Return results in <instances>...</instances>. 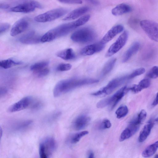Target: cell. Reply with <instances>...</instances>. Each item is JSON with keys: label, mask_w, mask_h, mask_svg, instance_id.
Returning <instances> with one entry per match:
<instances>
[{"label": "cell", "mask_w": 158, "mask_h": 158, "mask_svg": "<svg viewBox=\"0 0 158 158\" xmlns=\"http://www.w3.org/2000/svg\"><path fill=\"white\" fill-rule=\"evenodd\" d=\"M140 26L148 37L152 40L158 42V23L149 20H142Z\"/></svg>", "instance_id": "obj_9"}, {"label": "cell", "mask_w": 158, "mask_h": 158, "mask_svg": "<svg viewBox=\"0 0 158 158\" xmlns=\"http://www.w3.org/2000/svg\"><path fill=\"white\" fill-rule=\"evenodd\" d=\"M59 2L66 4H81L82 3L81 0H57Z\"/></svg>", "instance_id": "obj_40"}, {"label": "cell", "mask_w": 158, "mask_h": 158, "mask_svg": "<svg viewBox=\"0 0 158 158\" xmlns=\"http://www.w3.org/2000/svg\"><path fill=\"white\" fill-rule=\"evenodd\" d=\"M57 56L65 60H70L75 57V55L73 50L68 48L58 52L56 53Z\"/></svg>", "instance_id": "obj_23"}, {"label": "cell", "mask_w": 158, "mask_h": 158, "mask_svg": "<svg viewBox=\"0 0 158 158\" xmlns=\"http://www.w3.org/2000/svg\"><path fill=\"white\" fill-rule=\"evenodd\" d=\"M132 9L129 5L122 3L117 5L112 9V14L115 16H118L129 13L131 11Z\"/></svg>", "instance_id": "obj_19"}, {"label": "cell", "mask_w": 158, "mask_h": 158, "mask_svg": "<svg viewBox=\"0 0 158 158\" xmlns=\"http://www.w3.org/2000/svg\"><path fill=\"white\" fill-rule=\"evenodd\" d=\"M49 72V69L46 67L36 73L38 77H41L47 75L48 74Z\"/></svg>", "instance_id": "obj_39"}, {"label": "cell", "mask_w": 158, "mask_h": 158, "mask_svg": "<svg viewBox=\"0 0 158 158\" xmlns=\"http://www.w3.org/2000/svg\"><path fill=\"white\" fill-rule=\"evenodd\" d=\"M29 25L28 19L26 18H23L18 20L11 29V35L15 36L23 32L28 27Z\"/></svg>", "instance_id": "obj_12"}, {"label": "cell", "mask_w": 158, "mask_h": 158, "mask_svg": "<svg viewBox=\"0 0 158 158\" xmlns=\"http://www.w3.org/2000/svg\"><path fill=\"white\" fill-rule=\"evenodd\" d=\"M32 121L30 120H26L17 122L12 126L14 131H19L24 130L30 126Z\"/></svg>", "instance_id": "obj_24"}, {"label": "cell", "mask_w": 158, "mask_h": 158, "mask_svg": "<svg viewBox=\"0 0 158 158\" xmlns=\"http://www.w3.org/2000/svg\"><path fill=\"white\" fill-rule=\"evenodd\" d=\"M140 44L138 42L134 43L126 51L123 56L122 61L125 62L128 60L131 57L136 53L139 48Z\"/></svg>", "instance_id": "obj_22"}, {"label": "cell", "mask_w": 158, "mask_h": 158, "mask_svg": "<svg viewBox=\"0 0 158 158\" xmlns=\"http://www.w3.org/2000/svg\"><path fill=\"white\" fill-rule=\"evenodd\" d=\"M155 157L158 158V154H157L155 156Z\"/></svg>", "instance_id": "obj_46"}, {"label": "cell", "mask_w": 158, "mask_h": 158, "mask_svg": "<svg viewBox=\"0 0 158 158\" xmlns=\"http://www.w3.org/2000/svg\"><path fill=\"white\" fill-rule=\"evenodd\" d=\"M10 24L7 23H2L0 25V34L1 35L7 31L10 28Z\"/></svg>", "instance_id": "obj_38"}, {"label": "cell", "mask_w": 158, "mask_h": 158, "mask_svg": "<svg viewBox=\"0 0 158 158\" xmlns=\"http://www.w3.org/2000/svg\"><path fill=\"white\" fill-rule=\"evenodd\" d=\"M33 97L26 96L11 105L8 109V111L13 113L23 110L29 107Z\"/></svg>", "instance_id": "obj_11"}, {"label": "cell", "mask_w": 158, "mask_h": 158, "mask_svg": "<svg viewBox=\"0 0 158 158\" xmlns=\"http://www.w3.org/2000/svg\"><path fill=\"white\" fill-rule=\"evenodd\" d=\"M56 148V143L51 137H47L40 141L39 146V154L41 158L49 157L54 152Z\"/></svg>", "instance_id": "obj_4"}, {"label": "cell", "mask_w": 158, "mask_h": 158, "mask_svg": "<svg viewBox=\"0 0 158 158\" xmlns=\"http://www.w3.org/2000/svg\"><path fill=\"white\" fill-rule=\"evenodd\" d=\"M49 62L47 61L40 62L32 64L30 69L31 71L36 72L46 68Z\"/></svg>", "instance_id": "obj_28"}, {"label": "cell", "mask_w": 158, "mask_h": 158, "mask_svg": "<svg viewBox=\"0 0 158 158\" xmlns=\"http://www.w3.org/2000/svg\"><path fill=\"white\" fill-rule=\"evenodd\" d=\"M127 80H129L128 75L115 78L111 81L105 87L92 93V95L99 96L109 94Z\"/></svg>", "instance_id": "obj_7"}, {"label": "cell", "mask_w": 158, "mask_h": 158, "mask_svg": "<svg viewBox=\"0 0 158 158\" xmlns=\"http://www.w3.org/2000/svg\"><path fill=\"white\" fill-rule=\"evenodd\" d=\"M150 85V81L148 78H145L141 80L138 84L133 85L131 87L128 88L135 93H137L141 91L143 89L148 87Z\"/></svg>", "instance_id": "obj_21"}, {"label": "cell", "mask_w": 158, "mask_h": 158, "mask_svg": "<svg viewBox=\"0 0 158 158\" xmlns=\"http://www.w3.org/2000/svg\"><path fill=\"white\" fill-rule=\"evenodd\" d=\"M116 59L113 58L110 59L105 64L101 72V76L103 77L106 75L112 70L114 67Z\"/></svg>", "instance_id": "obj_26"}, {"label": "cell", "mask_w": 158, "mask_h": 158, "mask_svg": "<svg viewBox=\"0 0 158 158\" xmlns=\"http://www.w3.org/2000/svg\"><path fill=\"white\" fill-rule=\"evenodd\" d=\"M43 106V103L42 101L33 98L29 107L32 110H37L41 109Z\"/></svg>", "instance_id": "obj_32"}, {"label": "cell", "mask_w": 158, "mask_h": 158, "mask_svg": "<svg viewBox=\"0 0 158 158\" xmlns=\"http://www.w3.org/2000/svg\"><path fill=\"white\" fill-rule=\"evenodd\" d=\"M128 109L127 106L123 105L120 106L116 110L115 114L117 118H120L126 116L128 113Z\"/></svg>", "instance_id": "obj_30"}, {"label": "cell", "mask_w": 158, "mask_h": 158, "mask_svg": "<svg viewBox=\"0 0 158 158\" xmlns=\"http://www.w3.org/2000/svg\"><path fill=\"white\" fill-rule=\"evenodd\" d=\"M139 125L136 123L134 120L131 121L122 132L119 138V141H123L133 136L139 130Z\"/></svg>", "instance_id": "obj_13"}, {"label": "cell", "mask_w": 158, "mask_h": 158, "mask_svg": "<svg viewBox=\"0 0 158 158\" xmlns=\"http://www.w3.org/2000/svg\"><path fill=\"white\" fill-rule=\"evenodd\" d=\"M147 76L152 79L158 77V66L153 67L148 73Z\"/></svg>", "instance_id": "obj_36"}, {"label": "cell", "mask_w": 158, "mask_h": 158, "mask_svg": "<svg viewBox=\"0 0 158 158\" xmlns=\"http://www.w3.org/2000/svg\"><path fill=\"white\" fill-rule=\"evenodd\" d=\"M61 114L59 111H54L49 114L45 118V121L47 123H52L57 120Z\"/></svg>", "instance_id": "obj_31"}, {"label": "cell", "mask_w": 158, "mask_h": 158, "mask_svg": "<svg viewBox=\"0 0 158 158\" xmlns=\"http://www.w3.org/2000/svg\"><path fill=\"white\" fill-rule=\"evenodd\" d=\"M124 27L121 25H117L113 27L103 37L101 41L105 44L112 40L116 35L121 32Z\"/></svg>", "instance_id": "obj_17"}, {"label": "cell", "mask_w": 158, "mask_h": 158, "mask_svg": "<svg viewBox=\"0 0 158 158\" xmlns=\"http://www.w3.org/2000/svg\"><path fill=\"white\" fill-rule=\"evenodd\" d=\"M10 7L9 4L5 3H0V8L2 9L6 10L8 9Z\"/></svg>", "instance_id": "obj_42"}, {"label": "cell", "mask_w": 158, "mask_h": 158, "mask_svg": "<svg viewBox=\"0 0 158 158\" xmlns=\"http://www.w3.org/2000/svg\"><path fill=\"white\" fill-rule=\"evenodd\" d=\"M94 31L91 28L85 27L74 32L71 35L73 41L79 43H86L94 41L96 38Z\"/></svg>", "instance_id": "obj_3"}, {"label": "cell", "mask_w": 158, "mask_h": 158, "mask_svg": "<svg viewBox=\"0 0 158 158\" xmlns=\"http://www.w3.org/2000/svg\"><path fill=\"white\" fill-rule=\"evenodd\" d=\"M22 63L20 62L16 61L10 59L3 60L0 62V66L1 67L5 69H8L11 67L21 64Z\"/></svg>", "instance_id": "obj_27"}, {"label": "cell", "mask_w": 158, "mask_h": 158, "mask_svg": "<svg viewBox=\"0 0 158 158\" xmlns=\"http://www.w3.org/2000/svg\"><path fill=\"white\" fill-rule=\"evenodd\" d=\"M8 92V90L5 87H1L0 90V96H3L5 95Z\"/></svg>", "instance_id": "obj_41"}, {"label": "cell", "mask_w": 158, "mask_h": 158, "mask_svg": "<svg viewBox=\"0 0 158 158\" xmlns=\"http://www.w3.org/2000/svg\"><path fill=\"white\" fill-rule=\"evenodd\" d=\"M156 121L158 123V117L155 119Z\"/></svg>", "instance_id": "obj_45"}, {"label": "cell", "mask_w": 158, "mask_h": 158, "mask_svg": "<svg viewBox=\"0 0 158 158\" xmlns=\"http://www.w3.org/2000/svg\"><path fill=\"white\" fill-rule=\"evenodd\" d=\"M87 131H82L74 134L71 137L70 141L72 143H76L79 142L81 139L84 136L88 134Z\"/></svg>", "instance_id": "obj_33"}, {"label": "cell", "mask_w": 158, "mask_h": 158, "mask_svg": "<svg viewBox=\"0 0 158 158\" xmlns=\"http://www.w3.org/2000/svg\"><path fill=\"white\" fill-rule=\"evenodd\" d=\"M158 149V141L148 146L142 153L144 157H148L153 155Z\"/></svg>", "instance_id": "obj_25"}, {"label": "cell", "mask_w": 158, "mask_h": 158, "mask_svg": "<svg viewBox=\"0 0 158 158\" xmlns=\"http://www.w3.org/2000/svg\"><path fill=\"white\" fill-rule=\"evenodd\" d=\"M153 125L152 120L150 119L144 125L139 134L138 139L139 142H143L146 139L149 135Z\"/></svg>", "instance_id": "obj_20"}, {"label": "cell", "mask_w": 158, "mask_h": 158, "mask_svg": "<svg viewBox=\"0 0 158 158\" xmlns=\"http://www.w3.org/2000/svg\"><path fill=\"white\" fill-rule=\"evenodd\" d=\"M128 91L126 86L122 87L112 96L98 102L97 104V107L99 108H102L109 106H110L111 109H113Z\"/></svg>", "instance_id": "obj_5"}, {"label": "cell", "mask_w": 158, "mask_h": 158, "mask_svg": "<svg viewBox=\"0 0 158 158\" xmlns=\"http://www.w3.org/2000/svg\"><path fill=\"white\" fill-rule=\"evenodd\" d=\"M105 47V44L101 41L85 46L81 50V53L84 56H89L102 50Z\"/></svg>", "instance_id": "obj_14"}, {"label": "cell", "mask_w": 158, "mask_h": 158, "mask_svg": "<svg viewBox=\"0 0 158 158\" xmlns=\"http://www.w3.org/2000/svg\"><path fill=\"white\" fill-rule=\"evenodd\" d=\"M41 37L36 34L34 31H31L21 36L19 39V41L24 44H36L41 42Z\"/></svg>", "instance_id": "obj_15"}, {"label": "cell", "mask_w": 158, "mask_h": 158, "mask_svg": "<svg viewBox=\"0 0 158 158\" xmlns=\"http://www.w3.org/2000/svg\"><path fill=\"white\" fill-rule=\"evenodd\" d=\"M36 8L42 9L43 6L35 0H23L19 3L10 8L9 11L15 12L27 13L34 11Z\"/></svg>", "instance_id": "obj_8"}, {"label": "cell", "mask_w": 158, "mask_h": 158, "mask_svg": "<svg viewBox=\"0 0 158 158\" xmlns=\"http://www.w3.org/2000/svg\"><path fill=\"white\" fill-rule=\"evenodd\" d=\"M147 112L144 110H142L137 117L134 120L136 123L139 125L142 123L145 120L147 116Z\"/></svg>", "instance_id": "obj_34"}, {"label": "cell", "mask_w": 158, "mask_h": 158, "mask_svg": "<svg viewBox=\"0 0 158 158\" xmlns=\"http://www.w3.org/2000/svg\"><path fill=\"white\" fill-rule=\"evenodd\" d=\"M88 156V157L89 158H94V153L93 152L90 151L89 152Z\"/></svg>", "instance_id": "obj_44"}, {"label": "cell", "mask_w": 158, "mask_h": 158, "mask_svg": "<svg viewBox=\"0 0 158 158\" xmlns=\"http://www.w3.org/2000/svg\"><path fill=\"white\" fill-rule=\"evenodd\" d=\"M98 82V80L90 78H72L61 80L55 85L53 90V95L54 97H57L77 88Z\"/></svg>", "instance_id": "obj_1"}, {"label": "cell", "mask_w": 158, "mask_h": 158, "mask_svg": "<svg viewBox=\"0 0 158 158\" xmlns=\"http://www.w3.org/2000/svg\"><path fill=\"white\" fill-rule=\"evenodd\" d=\"M75 21L60 25L52 28L41 36V43L48 42L65 36L77 27Z\"/></svg>", "instance_id": "obj_2"}, {"label": "cell", "mask_w": 158, "mask_h": 158, "mask_svg": "<svg viewBox=\"0 0 158 158\" xmlns=\"http://www.w3.org/2000/svg\"><path fill=\"white\" fill-rule=\"evenodd\" d=\"M89 10V8L83 6L76 9L71 11L66 16L63 20L64 21L75 19Z\"/></svg>", "instance_id": "obj_18"}, {"label": "cell", "mask_w": 158, "mask_h": 158, "mask_svg": "<svg viewBox=\"0 0 158 158\" xmlns=\"http://www.w3.org/2000/svg\"><path fill=\"white\" fill-rule=\"evenodd\" d=\"M111 126L110 121L107 119H104L98 122L96 125V128L102 130L109 128Z\"/></svg>", "instance_id": "obj_29"}, {"label": "cell", "mask_w": 158, "mask_h": 158, "mask_svg": "<svg viewBox=\"0 0 158 158\" xmlns=\"http://www.w3.org/2000/svg\"><path fill=\"white\" fill-rule=\"evenodd\" d=\"M128 37L127 32L126 31H124L110 46L107 51L106 56L107 57L111 56L118 51L125 45Z\"/></svg>", "instance_id": "obj_10"}, {"label": "cell", "mask_w": 158, "mask_h": 158, "mask_svg": "<svg viewBox=\"0 0 158 158\" xmlns=\"http://www.w3.org/2000/svg\"><path fill=\"white\" fill-rule=\"evenodd\" d=\"M90 120V117L87 115H82L78 116L73 122V127L76 130H82L88 125Z\"/></svg>", "instance_id": "obj_16"}, {"label": "cell", "mask_w": 158, "mask_h": 158, "mask_svg": "<svg viewBox=\"0 0 158 158\" xmlns=\"http://www.w3.org/2000/svg\"><path fill=\"white\" fill-rule=\"evenodd\" d=\"M68 11L67 9L64 8L54 9L36 16L34 18V20L40 23L51 22L63 16Z\"/></svg>", "instance_id": "obj_6"}, {"label": "cell", "mask_w": 158, "mask_h": 158, "mask_svg": "<svg viewBox=\"0 0 158 158\" xmlns=\"http://www.w3.org/2000/svg\"><path fill=\"white\" fill-rule=\"evenodd\" d=\"M145 71V69L143 68L137 69L133 71L131 74L128 75V79H131L143 73Z\"/></svg>", "instance_id": "obj_35"}, {"label": "cell", "mask_w": 158, "mask_h": 158, "mask_svg": "<svg viewBox=\"0 0 158 158\" xmlns=\"http://www.w3.org/2000/svg\"><path fill=\"white\" fill-rule=\"evenodd\" d=\"M158 104V92L157 93L156 97L152 103V106H155Z\"/></svg>", "instance_id": "obj_43"}, {"label": "cell", "mask_w": 158, "mask_h": 158, "mask_svg": "<svg viewBox=\"0 0 158 158\" xmlns=\"http://www.w3.org/2000/svg\"><path fill=\"white\" fill-rule=\"evenodd\" d=\"M71 68L72 65L69 64L61 63L57 66L56 70L60 71H64L69 70Z\"/></svg>", "instance_id": "obj_37"}]
</instances>
